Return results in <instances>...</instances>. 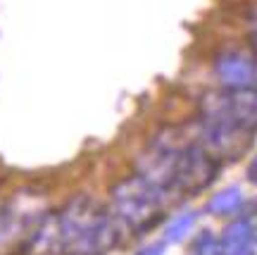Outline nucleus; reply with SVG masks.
I'll list each match as a JSON object with an SVG mask.
<instances>
[{
    "mask_svg": "<svg viewBox=\"0 0 257 255\" xmlns=\"http://www.w3.org/2000/svg\"><path fill=\"white\" fill-rule=\"evenodd\" d=\"M224 255H257L252 248H248V243L245 246H238V248H231V250H226Z\"/></svg>",
    "mask_w": 257,
    "mask_h": 255,
    "instance_id": "obj_13",
    "label": "nucleus"
},
{
    "mask_svg": "<svg viewBox=\"0 0 257 255\" xmlns=\"http://www.w3.org/2000/svg\"><path fill=\"white\" fill-rule=\"evenodd\" d=\"M136 255H165V243H150V246H143Z\"/></svg>",
    "mask_w": 257,
    "mask_h": 255,
    "instance_id": "obj_12",
    "label": "nucleus"
},
{
    "mask_svg": "<svg viewBox=\"0 0 257 255\" xmlns=\"http://www.w3.org/2000/svg\"><path fill=\"white\" fill-rule=\"evenodd\" d=\"M193 255H224V243L212 236V231H202L193 243Z\"/></svg>",
    "mask_w": 257,
    "mask_h": 255,
    "instance_id": "obj_11",
    "label": "nucleus"
},
{
    "mask_svg": "<svg viewBox=\"0 0 257 255\" xmlns=\"http://www.w3.org/2000/svg\"><path fill=\"white\" fill-rule=\"evenodd\" d=\"M202 117H221L243 131H257V89H229L226 93H207L200 103Z\"/></svg>",
    "mask_w": 257,
    "mask_h": 255,
    "instance_id": "obj_4",
    "label": "nucleus"
},
{
    "mask_svg": "<svg viewBox=\"0 0 257 255\" xmlns=\"http://www.w3.org/2000/svg\"><path fill=\"white\" fill-rule=\"evenodd\" d=\"M219 172V164L205 153V148L198 143H188L174 155L172 172H169V193H184L193 196L198 191H205Z\"/></svg>",
    "mask_w": 257,
    "mask_h": 255,
    "instance_id": "obj_3",
    "label": "nucleus"
},
{
    "mask_svg": "<svg viewBox=\"0 0 257 255\" xmlns=\"http://www.w3.org/2000/svg\"><path fill=\"white\" fill-rule=\"evenodd\" d=\"M64 255H102L119 243V222L91 196H76L60 212Z\"/></svg>",
    "mask_w": 257,
    "mask_h": 255,
    "instance_id": "obj_1",
    "label": "nucleus"
},
{
    "mask_svg": "<svg viewBox=\"0 0 257 255\" xmlns=\"http://www.w3.org/2000/svg\"><path fill=\"white\" fill-rule=\"evenodd\" d=\"M169 193L165 189L148 182L146 177H131L119 182L112 189V201L119 215L128 227L146 231L153 227L157 219H162V205H165Z\"/></svg>",
    "mask_w": 257,
    "mask_h": 255,
    "instance_id": "obj_2",
    "label": "nucleus"
},
{
    "mask_svg": "<svg viewBox=\"0 0 257 255\" xmlns=\"http://www.w3.org/2000/svg\"><path fill=\"white\" fill-rule=\"evenodd\" d=\"M250 238H252V227H250L245 219H238L233 222L229 227L224 229L221 234V243H224V253L231 250V248H238V246H245Z\"/></svg>",
    "mask_w": 257,
    "mask_h": 255,
    "instance_id": "obj_9",
    "label": "nucleus"
},
{
    "mask_svg": "<svg viewBox=\"0 0 257 255\" xmlns=\"http://www.w3.org/2000/svg\"><path fill=\"white\" fill-rule=\"evenodd\" d=\"M27 255H64V234L60 224V215H43L31 229L27 243Z\"/></svg>",
    "mask_w": 257,
    "mask_h": 255,
    "instance_id": "obj_6",
    "label": "nucleus"
},
{
    "mask_svg": "<svg viewBox=\"0 0 257 255\" xmlns=\"http://www.w3.org/2000/svg\"><path fill=\"white\" fill-rule=\"evenodd\" d=\"M195 224V215L193 212H186V215H179L176 219H172V224L165 229V238L169 243H174V241H181V238L188 234Z\"/></svg>",
    "mask_w": 257,
    "mask_h": 255,
    "instance_id": "obj_10",
    "label": "nucleus"
},
{
    "mask_svg": "<svg viewBox=\"0 0 257 255\" xmlns=\"http://www.w3.org/2000/svg\"><path fill=\"white\" fill-rule=\"evenodd\" d=\"M240 203H243L240 191L236 186H231V189H224V191H219L217 196H212L210 203L205 205V210H207L210 215H229V212H233V210L238 208Z\"/></svg>",
    "mask_w": 257,
    "mask_h": 255,
    "instance_id": "obj_8",
    "label": "nucleus"
},
{
    "mask_svg": "<svg viewBox=\"0 0 257 255\" xmlns=\"http://www.w3.org/2000/svg\"><path fill=\"white\" fill-rule=\"evenodd\" d=\"M248 179L252 184H257V155H255V160L250 162V167H248Z\"/></svg>",
    "mask_w": 257,
    "mask_h": 255,
    "instance_id": "obj_14",
    "label": "nucleus"
},
{
    "mask_svg": "<svg viewBox=\"0 0 257 255\" xmlns=\"http://www.w3.org/2000/svg\"><path fill=\"white\" fill-rule=\"evenodd\" d=\"M214 72L226 89H248L257 79L255 62L238 50H226L217 57Z\"/></svg>",
    "mask_w": 257,
    "mask_h": 255,
    "instance_id": "obj_7",
    "label": "nucleus"
},
{
    "mask_svg": "<svg viewBox=\"0 0 257 255\" xmlns=\"http://www.w3.org/2000/svg\"><path fill=\"white\" fill-rule=\"evenodd\" d=\"M202 143L219 157H240L250 148V131L221 117H202Z\"/></svg>",
    "mask_w": 257,
    "mask_h": 255,
    "instance_id": "obj_5",
    "label": "nucleus"
},
{
    "mask_svg": "<svg viewBox=\"0 0 257 255\" xmlns=\"http://www.w3.org/2000/svg\"><path fill=\"white\" fill-rule=\"evenodd\" d=\"M255 69H257V43H255Z\"/></svg>",
    "mask_w": 257,
    "mask_h": 255,
    "instance_id": "obj_15",
    "label": "nucleus"
}]
</instances>
